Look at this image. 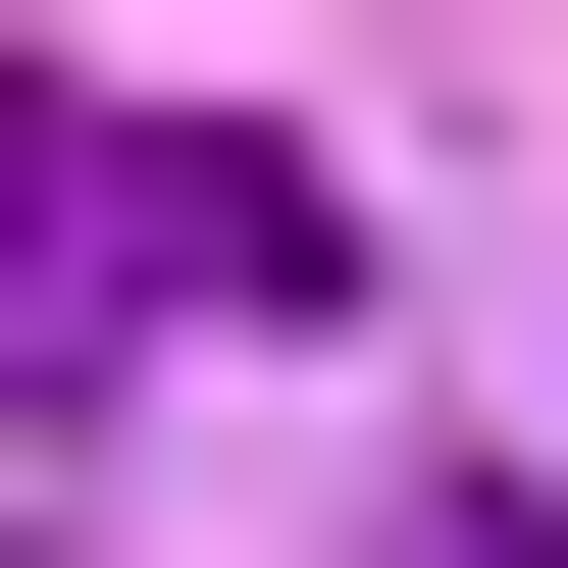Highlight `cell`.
Returning a JSON list of instances; mask_svg holds the SVG:
<instances>
[{
	"instance_id": "obj_1",
	"label": "cell",
	"mask_w": 568,
	"mask_h": 568,
	"mask_svg": "<svg viewBox=\"0 0 568 568\" xmlns=\"http://www.w3.org/2000/svg\"><path fill=\"white\" fill-rule=\"evenodd\" d=\"M0 258H52V311H155V362H311L362 311V207H311V155H258V104H104V52H0Z\"/></svg>"
}]
</instances>
